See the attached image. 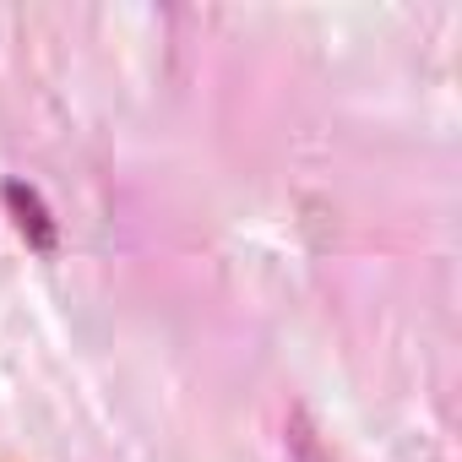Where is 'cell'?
<instances>
[{"label":"cell","mask_w":462,"mask_h":462,"mask_svg":"<svg viewBox=\"0 0 462 462\" xmlns=\"http://www.w3.org/2000/svg\"><path fill=\"white\" fill-rule=\"evenodd\" d=\"M6 207H12V223H17V235H23V240L39 251V256H55V245H60V228H55V217H50L44 196H39L33 185L12 180V185H6Z\"/></svg>","instance_id":"1"}]
</instances>
